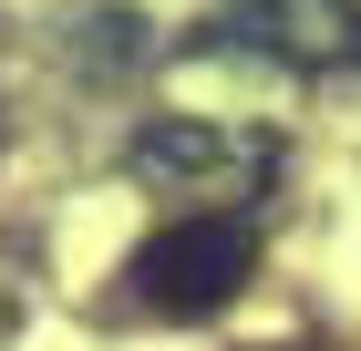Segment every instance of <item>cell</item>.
Masks as SVG:
<instances>
[{
  "mask_svg": "<svg viewBox=\"0 0 361 351\" xmlns=\"http://www.w3.org/2000/svg\"><path fill=\"white\" fill-rule=\"evenodd\" d=\"M248 258H258V238L238 217H176L135 248V299L155 321H207L248 290Z\"/></svg>",
  "mask_w": 361,
  "mask_h": 351,
  "instance_id": "1",
  "label": "cell"
},
{
  "mask_svg": "<svg viewBox=\"0 0 361 351\" xmlns=\"http://www.w3.org/2000/svg\"><path fill=\"white\" fill-rule=\"evenodd\" d=\"M207 42H217V52H258V62L331 73V62H361V11L351 0H238Z\"/></svg>",
  "mask_w": 361,
  "mask_h": 351,
  "instance_id": "2",
  "label": "cell"
}]
</instances>
